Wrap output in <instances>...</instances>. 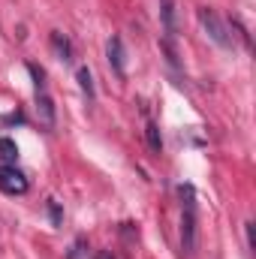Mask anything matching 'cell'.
<instances>
[{"label": "cell", "instance_id": "obj_1", "mask_svg": "<svg viewBox=\"0 0 256 259\" xmlns=\"http://www.w3.org/2000/svg\"><path fill=\"white\" fill-rule=\"evenodd\" d=\"M196 15H199V24H202V30H205V33H208V36H211V39H214L220 49H232V42H235V39H232V33H229V24H226V21H223V18L214 12V9L202 6Z\"/></svg>", "mask_w": 256, "mask_h": 259}, {"label": "cell", "instance_id": "obj_2", "mask_svg": "<svg viewBox=\"0 0 256 259\" xmlns=\"http://www.w3.org/2000/svg\"><path fill=\"white\" fill-rule=\"evenodd\" d=\"M0 193L6 196H24L27 193V178L15 166H0Z\"/></svg>", "mask_w": 256, "mask_h": 259}, {"label": "cell", "instance_id": "obj_3", "mask_svg": "<svg viewBox=\"0 0 256 259\" xmlns=\"http://www.w3.org/2000/svg\"><path fill=\"white\" fill-rule=\"evenodd\" d=\"M196 244H199L196 208H184V214H181V250L184 253H196Z\"/></svg>", "mask_w": 256, "mask_h": 259}, {"label": "cell", "instance_id": "obj_4", "mask_svg": "<svg viewBox=\"0 0 256 259\" xmlns=\"http://www.w3.org/2000/svg\"><path fill=\"white\" fill-rule=\"evenodd\" d=\"M36 115H39V124L46 130H55V121H58V115H55V100H52L46 91L36 94Z\"/></svg>", "mask_w": 256, "mask_h": 259}, {"label": "cell", "instance_id": "obj_5", "mask_svg": "<svg viewBox=\"0 0 256 259\" xmlns=\"http://www.w3.org/2000/svg\"><path fill=\"white\" fill-rule=\"evenodd\" d=\"M109 64L118 72V78L127 75V55H124V39L121 36H112L109 39Z\"/></svg>", "mask_w": 256, "mask_h": 259}, {"label": "cell", "instance_id": "obj_6", "mask_svg": "<svg viewBox=\"0 0 256 259\" xmlns=\"http://www.w3.org/2000/svg\"><path fill=\"white\" fill-rule=\"evenodd\" d=\"M160 18H163L166 39H175L178 36V21H175V3L172 0H160Z\"/></svg>", "mask_w": 256, "mask_h": 259}, {"label": "cell", "instance_id": "obj_7", "mask_svg": "<svg viewBox=\"0 0 256 259\" xmlns=\"http://www.w3.org/2000/svg\"><path fill=\"white\" fill-rule=\"evenodd\" d=\"M52 49L58 52V58H61L64 64H69V61H72V46H69V39H66L64 33H58V30L52 33Z\"/></svg>", "mask_w": 256, "mask_h": 259}, {"label": "cell", "instance_id": "obj_8", "mask_svg": "<svg viewBox=\"0 0 256 259\" xmlns=\"http://www.w3.org/2000/svg\"><path fill=\"white\" fill-rule=\"evenodd\" d=\"M145 139H148V148H151L154 154L163 151V136H160V127H157L154 121H148V127H145Z\"/></svg>", "mask_w": 256, "mask_h": 259}, {"label": "cell", "instance_id": "obj_9", "mask_svg": "<svg viewBox=\"0 0 256 259\" xmlns=\"http://www.w3.org/2000/svg\"><path fill=\"white\" fill-rule=\"evenodd\" d=\"M75 81H78V88L84 91V97L94 100V78H91V69H88V66H78V69H75Z\"/></svg>", "mask_w": 256, "mask_h": 259}, {"label": "cell", "instance_id": "obj_10", "mask_svg": "<svg viewBox=\"0 0 256 259\" xmlns=\"http://www.w3.org/2000/svg\"><path fill=\"white\" fill-rule=\"evenodd\" d=\"M0 157H3L9 166H15V160H18V145H15L12 139H6V136L0 139Z\"/></svg>", "mask_w": 256, "mask_h": 259}, {"label": "cell", "instance_id": "obj_11", "mask_svg": "<svg viewBox=\"0 0 256 259\" xmlns=\"http://www.w3.org/2000/svg\"><path fill=\"white\" fill-rule=\"evenodd\" d=\"M160 49L166 52V61H169V66H175L178 69V52H175V39H160Z\"/></svg>", "mask_w": 256, "mask_h": 259}, {"label": "cell", "instance_id": "obj_12", "mask_svg": "<svg viewBox=\"0 0 256 259\" xmlns=\"http://www.w3.org/2000/svg\"><path fill=\"white\" fill-rule=\"evenodd\" d=\"M27 72H30V78H33V84H36V94L46 88V69L36 64H27Z\"/></svg>", "mask_w": 256, "mask_h": 259}, {"label": "cell", "instance_id": "obj_13", "mask_svg": "<svg viewBox=\"0 0 256 259\" xmlns=\"http://www.w3.org/2000/svg\"><path fill=\"white\" fill-rule=\"evenodd\" d=\"M178 196H181V205H184V208H196V193H193L190 184H181V187H178Z\"/></svg>", "mask_w": 256, "mask_h": 259}, {"label": "cell", "instance_id": "obj_14", "mask_svg": "<svg viewBox=\"0 0 256 259\" xmlns=\"http://www.w3.org/2000/svg\"><path fill=\"white\" fill-rule=\"evenodd\" d=\"M49 217H52V226H64V211L55 199H49Z\"/></svg>", "mask_w": 256, "mask_h": 259}, {"label": "cell", "instance_id": "obj_15", "mask_svg": "<svg viewBox=\"0 0 256 259\" xmlns=\"http://www.w3.org/2000/svg\"><path fill=\"white\" fill-rule=\"evenodd\" d=\"M244 232H247V247L253 250V223H250V220L244 223Z\"/></svg>", "mask_w": 256, "mask_h": 259}, {"label": "cell", "instance_id": "obj_16", "mask_svg": "<svg viewBox=\"0 0 256 259\" xmlns=\"http://www.w3.org/2000/svg\"><path fill=\"white\" fill-rule=\"evenodd\" d=\"M6 124H24V115L21 112H15V115H9V118H3Z\"/></svg>", "mask_w": 256, "mask_h": 259}, {"label": "cell", "instance_id": "obj_17", "mask_svg": "<svg viewBox=\"0 0 256 259\" xmlns=\"http://www.w3.org/2000/svg\"><path fill=\"white\" fill-rule=\"evenodd\" d=\"M94 259H115V253H112V250H97Z\"/></svg>", "mask_w": 256, "mask_h": 259}]
</instances>
